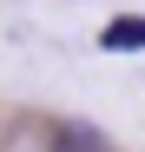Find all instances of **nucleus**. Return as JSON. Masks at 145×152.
I'll use <instances>...</instances> for the list:
<instances>
[{
    "label": "nucleus",
    "instance_id": "2",
    "mask_svg": "<svg viewBox=\"0 0 145 152\" xmlns=\"http://www.w3.org/2000/svg\"><path fill=\"white\" fill-rule=\"evenodd\" d=\"M53 145H59V152H106V139H99V132H86V126H59Z\"/></svg>",
    "mask_w": 145,
    "mask_h": 152
},
{
    "label": "nucleus",
    "instance_id": "1",
    "mask_svg": "<svg viewBox=\"0 0 145 152\" xmlns=\"http://www.w3.org/2000/svg\"><path fill=\"white\" fill-rule=\"evenodd\" d=\"M99 46L106 53H145V13H119L99 27Z\"/></svg>",
    "mask_w": 145,
    "mask_h": 152
}]
</instances>
